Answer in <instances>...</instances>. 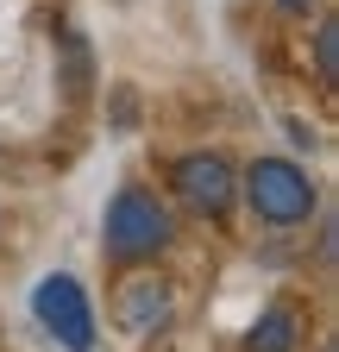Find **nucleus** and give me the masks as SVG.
Returning <instances> with one entry per match:
<instances>
[{
  "instance_id": "nucleus-3",
  "label": "nucleus",
  "mask_w": 339,
  "mask_h": 352,
  "mask_svg": "<svg viewBox=\"0 0 339 352\" xmlns=\"http://www.w3.org/2000/svg\"><path fill=\"white\" fill-rule=\"evenodd\" d=\"M32 315H38V327H45L63 352H95V308H89V296H82V283L69 271L38 277Z\"/></svg>"
},
{
  "instance_id": "nucleus-5",
  "label": "nucleus",
  "mask_w": 339,
  "mask_h": 352,
  "mask_svg": "<svg viewBox=\"0 0 339 352\" xmlns=\"http://www.w3.org/2000/svg\"><path fill=\"white\" fill-rule=\"evenodd\" d=\"M170 283L163 277H126L119 283V296H113V321H119V333H132V340H151V333H163L170 327Z\"/></svg>"
},
{
  "instance_id": "nucleus-4",
  "label": "nucleus",
  "mask_w": 339,
  "mask_h": 352,
  "mask_svg": "<svg viewBox=\"0 0 339 352\" xmlns=\"http://www.w3.org/2000/svg\"><path fill=\"white\" fill-rule=\"evenodd\" d=\"M170 183H176V201L195 208L201 220H226L233 201H239V176L220 151H189L176 170H170Z\"/></svg>"
},
{
  "instance_id": "nucleus-7",
  "label": "nucleus",
  "mask_w": 339,
  "mask_h": 352,
  "mask_svg": "<svg viewBox=\"0 0 339 352\" xmlns=\"http://www.w3.org/2000/svg\"><path fill=\"white\" fill-rule=\"evenodd\" d=\"M314 57H320V82H339V25L333 19H320V32H314Z\"/></svg>"
},
{
  "instance_id": "nucleus-8",
  "label": "nucleus",
  "mask_w": 339,
  "mask_h": 352,
  "mask_svg": "<svg viewBox=\"0 0 339 352\" xmlns=\"http://www.w3.org/2000/svg\"><path fill=\"white\" fill-rule=\"evenodd\" d=\"M277 7H283V13H295V19H308V13L320 7V0H277Z\"/></svg>"
},
{
  "instance_id": "nucleus-6",
  "label": "nucleus",
  "mask_w": 339,
  "mask_h": 352,
  "mask_svg": "<svg viewBox=\"0 0 339 352\" xmlns=\"http://www.w3.org/2000/svg\"><path fill=\"white\" fill-rule=\"evenodd\" d=\"M302 346V315L289 302H270L258 321L245 327V352H295Z\"/></svg>"
},
{
  "instance_id": "nucleus-1",
  "label": "nucleus",
  "mask_w": 339,
  "mask_h": 352,
  "mask_svg": "<svg viewBox=\"0 0 339 352\" xmlns=\"http://www.w3.org/2000/svg\"><path fill=\"white\" fill-rule=\"evenodd\" d=\"M170 239H176V220H170V208L151 189H139V183H126L107 201V214H101V252L119 258V264H145Z\"/></svg>"
},
{
  "instance_id": "nucleus-2",
  "label": "nucleus",
  "mask_w": 339,
  "mask_h": 352,
  "mask_svg": "<svg viewBox=\"0 0 339 352\" xmlns=\"http://www.w3.org/2000/svg\"><path fill=\"white\" fill-rule=\"evenodd\" d=\"M239 195L251 201V214L270 220V227H302V220L314 214V176L302 164H289V157H258L245 176H239Z\"/></svg>"
}]
</instances>
